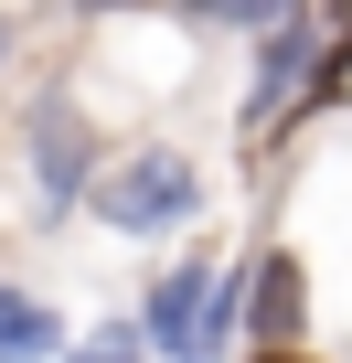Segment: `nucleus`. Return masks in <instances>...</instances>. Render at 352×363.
<instances>
[{
	"mask_svg": "<svg viewBox=\"0 0 352 363\" xmlns=\"http://www.w3.org/2000/svg\"><path fill=\"white\" fill-rule=\"evenodd\" d=\"M193 11H203V22H288L299 0H193Z\"/></svg>",
	"mask_w": 352,
	"mask_h": 363,
	"instance_id": "6e6552de",
	"label": "nucleus"
},
{
	"mask_svg": "<svg viewBox=\"0 0 352 363\" xmlns=\"http://www.w3.org/2000/svg\"><path fill=\"white\" fill-rule=\"evenodd\" d=\"M75 363H139V331H128V320H118V331H96V342H86V352H75Z\"/></svg>",
	"mask_w": 352,
	"mask_h": 363,
	"instance_id": "1a4fd4ad",
	"label": "nucleus"
},
{
	"mask_svg": "<svg viewBox=\"0 0 352 363\" xmlns=\"http://www.w3.org/2000/svg\"><path fill=\"white\" fill-rule=\"evenodd\" d=\"M267 75H256V118H278V96L299 86V65H310V33H299V11H288V33H267V54H256Z\"/></svg>",
	"mask_w": 352,
	"mask_h": 363,
	"instance_id": "423d86ee",
	"label": "nucleus"
},
{
	"mask_svg": "<svg viewBox=\"0 0 352 363\" xmlns=\"http://www.w3.org/2000/svg\"><path fill=\"white\" fill-rule=\"evenodd\" d=\"M203 203V182H193V160L182 150H139L128 171H107L96 182V214L118 225V235H149V225H182Z\"/></svg>",
	"mask_w": 352,
	"mask_h": 363,
	"instance_id": "f257e3e1",
	"label": "nucleus"
},
{
	"mask_svg": "<svg viewBox=\"0 0 352 363\" xmlns=\"http://www.w3.org/2000/svg\"><path fill=\"white\" fill-rule=\"evenodd\" d=\"M235 278H214V299H203V342H193V363H225V342H235Z\"/></svg>",
	"mask_w": 352,
	"mask_h": 363,
	"instance_id": "0eeeda50",
	"label": "nucleus"
},
{
	"mask_svg": "<svg viewBox=\"0 0 352 363\" xmlns=\"http://www.w3.org/2000/svg\"><path fill=\"white\" fill-rule=\"evenodd\" d=\"M64 331H54V310L43 299H22V289H0V363H43Z\"/></svg>",
	"mask_w": 352,
	"mask_h": 363,
	"instance_id": "20e7f679",
	"label": "nucleus"
},
{
	"mask_svg": "<svg viewBox=\"0 0 352 363\" xmlns=\"http://www.w3.org/2000/svg\"><path fill=\"white\" fill-rule=\"evenodd\" d=\"M86 182V128H75V107H43V193L64 203Z\"/></svg>",
	"mask_w": 352,
	"mask_h": 363,
	"instance_id": "39448f33",
	"label": "nucleus"
},
{
	"mask_svg": "<svg viewBox=\"0 0 352 363\" xmlns=\"http://www.w3.org/2000/svg\"><path fill=\"white\" fill-rule=\"evenodd\" d=\"M203 299H214V267H171V278H160V299H149V342H160L171 363H193V342H203Z\"/></svg>",
	"mask_w": 352,
	"mask_h": 363,
	"instance_id": "f03ea898",
	"label": "nucleus"
},
{
	"mask_svg": "<svg viewBox=\"0 0 352 363\" xmlns=\"http://www.w3.org/2000/svg\"><path fill=\"white\" fill-rule=\"evenodd\" d=\"M0 54H11V22H0Z\"/></svg>",
	"mask_w": 352,
	"mask_h": 363,
	"instance_id": "9d476101",
	"label": "nucleus"
},
{
	"mask_svg": "<svg viewBox=\"0 0 352 363\" xmlns=\"http://www.w3.org/2000/svg\"><path fill=\"white\" fill-rule=\"evenodd\" d=\"M299 299H310V289H299V267H288V257H267V267H256V320H246V331H256V342H299Z\"/></svg>",
	"mask_w": 352,
	"mask_h": 363,
	"instance_id": "7ed1b4c3",
	"label": "nucleus"
}]
</instances>
